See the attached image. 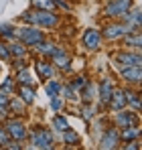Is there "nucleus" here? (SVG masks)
Here are the masks:
<instances>
[{
    "mask_svg": "<svg viewBox=\"0 0 142 150\" xmlns=\"http://www.w3.org/2000/svg\"><path fill=\"white\" fill-rule=\"evenodd\" d=\"M2 126L8 132V136L12 140H16V142H23V140H26V136H28V130H26V126L23 122V116H10V118H6L2 122Z\"/></svg>",
    "mask_w": 142,
    "mask_h": 150,
    "instance_id": "7ed1b4c3",
    "label": "nucleus"
},
{
    "mask_svg": "<svg viewBox=\"0 0 142 150\" xmlns=\"http://www.w3.org/2000/svg\"><path fill=\"white\" fill-rule=\"evenodd\" d=\"M142 134L140 126H126L120 128V142H130V140H138Z\"/></svg>",
    "mask_w": 142,
    "mask_h": 150,
    "instance_id": "aec40b11",
    "label": "nucleus"
},
{
    "mask_svg": "<svg viewBox=\"0 0 142 150\" xmlns=\"http://www.w3.org/2000/svg\"><path fill=\"white\" fill-rule=\"evenodd\" d=\"M8 114L26 116V103H24L18 96H16V98H8Z\"/></svg>",
    "mask_w": 142,
    "mask_h": 150,
    "instance_id": "412c9836",
    "label": "nucleus"
},
{
    "mask_svg": "<svg viewBox=\"0 0 142 150\" xmlns=\"http://www.w3.org/2000/svg\"><path fill=\"white\" fill-rule=\"evenodd\" d=\"M85 83H87V77H85V75H75V77L71 79L69 85L73 87V91H77V93H79V91L83 89V85H85Z\"/></svg>",
    "mask_w": 142,
    "mask_h": 150,
    "instance_id": "72a5a7b5",
    "label": "nucleus"
},
{
    "mask_svg": "<svg viewBox=\"0 0 142 150\" xmlns=\"http://www.w3.org/2000/svg\"><path fill=\"white\" fill-rule=\"evenodd\" d=\"M120 77H122V81H126L128 85H136V87H140V81H142V67H140V65L122 67V69H120Z\"/></svg>",
    "mask_w": 142,
    "mask_h": 150,
    "instance_id": "f8f14e48",
    "label": "nucleus"
},
{
    "mask_svg": "<svg viewBox=\"0 0 142 150\" xmlns=\"http://www.w3.org/2000/svg\"><path fill=\"white\" fill-rule=\"evenodd\" d=\"M0 61H12V55H10L6 43H0Z\"/></svg>",
    "mask_w": 142,
    "mask_h": 150,
    "instance_id": "c9c22d12",
    "label": "nucleus"
},
{
    "mask_svg": "<svg viewBox=\"0 0 142 150\" xmlns=\"http://www.w3.org/2000/svg\"><path fill=\"white\" fill-rule=\"evenodd\" d=\"M49 59H51V63H53V67H55V69H61V71H69V69H71V57H69V53H67L65 49H61V47H57L55 53H53Z\"/></svg>",
    "mask_w": 142,
    "mask_h": 150,
    "instance_id": "ddd939ff",
    "label": "nucleus"
},
{
    "mask_svg": "<svg viewBox=\"0 0 142 150\" xmlns=\"http://www.w3.org/2000/svg\"><path fill=\"white\" fill-rule=\"evenodd\" d=\"M0 91L2 93H6V96H10V93H14L16 91V81H14V77L10 75V77H4V81L0 83Z\"/></svg>",
    "mask_w": 142,
    "mask_h": 150,
    "instance_id": "c85d7f7f",
    "label": "nucleus"
},
{
    "mask_svg": "<svg viewBox=\"0 0 142 150\" xmlns=\"http://www.w3.org/2000/svg\"><path fill=\"white\" fill-rule=\"evenodd\" d=\"M59 89H61V83L55 79V77H51L45 81V93H47L49 98H53V96H59Z\"/></svg>",
    "mask_w": 142,
    "mask_h": 150,
    "instance_id": "bb28decb",
    "label": "nucleus"
},
{
    "mask_svg": "<svg viewBox=\"0 0 142 150\" xmlns=\"http://www.w3.org/2000/svg\"><path fill=\"white\" fill-rule=\"evenodd\" d=\"M63 105H65V100H63V98H59V96H53V98H51V110H53V112H61Z\"/></svg>",
    "mask_w": 142,
    "mask_h": 150,
    "instance_id": "f704fd0d",
    "label": "nucleus"
},
{
    "mask_svg": "<svg viewBox=\"0 0 142 150\" xmlns=\"http://www.w3.org/2000/svg\"><path fill=\"white\" fill-rule=\"evenodd\" d=\"M126 93V108L134 110V112H140L142 110V101H140V89H124Z\"/></svg>",
    "mask_w": 142,
    "mask_h": 150,
    "instance_id": "f3484780",
    "label": "nucleus"
},
{
    "mask_svg": "<svg viewBox=\"0 0 142 150\" xmlns=\"http://www.w3.org/2000/svg\"><path fill=\"white\" fill-rule=\"evenodd\" d=\"M10 140H12V138L8 136V132L4 130V126L0 124V148H4V146H6V144H8Z\"/></svg>",
    "mask_w": 142,
    "mask_h": 150,
    "instance_id": "4c0bfd02",
    "label": "nucleus"
},
{
    "mask_svg": "<svg viewBox=\"0 0 142 150\" xmlns=\"http://www.w3.org/2000/svg\"><path fill=\"white\" fill-rule=\"evenodd\" d=\"M21 21H24L26 25H35L41 28H57L61 25V16L55 10H26L21 14Z\"/></svg>",
    "mask_w": 142,
    "mask_h": 150,
    "instance_id": "f257e3e1",
    "label": "nucleus"
},
{
    "mask_svg": "<svg viewBox=\"0 0 142 150\" xmlns=\"http://www.w3.org/2000/svg\"><path fill=\"white\" fill-rule=\"evenodd\" d=\"M16 39L26 45V47H35V45H39L43 39H47L45 37V33L41 30V28H37L35 25H26V26H21V28H16Z\"/></svg>",
    "mask_w": 142,
    "mask_h": 150,
    "instance_id": "20e7f679",
    "label": "nucleus"
},
{
    "mask_svg": "<svg viewBox=\"0 0 142 150\" xmlns=\"http://www.w3.org/2000/svg\"><path fill=\"white\" fill-rule=\"evenodd\" d=\"M12 77H14L16 85H35V81H33V77H31V69H28V67H23V69L14 71Z\"/></svg>",
    "mask_w": 142,
    "mask_h": 150,
    "instance_id": "5701e85b",
    "label": "nucleus"
},
{
    "mask_svg": "<svg viewBox=\"0 0 142 150\" xmlns=\"http://www.w3.org/2000/svg\"><path fill=\"white\" fill-rule=\"evenodd\" d=\"M16 91H18V98L26 105L35 101V85H16Z\"/></svg>",
    "mask_w": 142,
    "mask_h": 150,
    "instance_id": "b1692460",
    "label": "nucleus"
},
{
    "mask_svg": "<svg viewBox=\"0 0 142 150\" xmlns=\"http://www.w3.org/2000/svg\"><path fill=\"white\" fill-rule=\"evenodd\" d=\"M108 108H110L112 112H118V110H124V108H126V93H124V89H120V87H114V91H112V98H110V103H108Z\"/></svg>",
    "mask_w": 142,
    "mask_h": 150,
    "instance_id": "dca6fc26",
    "label": "nucleus"
},
{
    "mask_svg": "<svg viewBox=\"0 0 142 150\" xmlns=\"http://www.w3.org/2000/svg\"><path fill=\"white\" fill-rule=\"evenodd\" d=\"M130 30H132V26L128 25V23H122V21H112V23H108L104 28H99L104 41H118V39H122Z\"/></svg>",
    "mask_w": 142,
    "mask_h": 150,
    "instance_id": "39448f33",
    "label": "nucleus"
},
{
    "mask_svg": "<svg viewBox=\"0 0 142 150\" xmlns=\"http://www.w3.org/2000/svg\"><path fill=\"white\" fill-rule=\"evenodd\" d=\"M35 71L39 75V79H43V81H47L51 77H57V69L53 67V63L47 61V59H37L35 61Z\"/></svg>",
    "mask_w": 142,
    "mask_h": 150,
    "instance_id": "4468645a",
    "label": "nucleus"
},
{
    "mask_svg": "<svg viewBox=\"0 0 142 150\" xmlns=\"http://www.w3.org/2000/svg\"><path fill=\"white\" fill-rule=\"evenodd\" d=\"M120 146V130L116 126H106L104 132L97 138V148L102 150H112Z\"/></svg>",
    "mask_w": 142,
    "mask_h": 150,
    "instance_id": "0eeeda50",
    "label": "nucleus"
},
{
    "mask_svg": "<svg viewBox=\"0 0 142 150\" xmlns=\"http://www.w3.org/2000/svg\"><path fill=\"white\" fill-rule=\"evenodd\" d=\"M33 49L39 51V53H41L43 57H51V55L55 53V49H57V45H55L53 41H47V39H43V41H41L39 45H35Z\"/></svg>",
    "mask_w": 142,
    "mask_h": 150,
    "instance_id": "393cba45",
    "label": "nucleus"
},
{
    "mask_svg": "<svg viewBox=\"0 0 142 150\" xmlns=\"http://www.w3.org/2000/svg\"><path fill=\"white\" fill-rule=\"evenodd\" d=\"M95 114H97V110L92 108V103H83V108H81V118H83L87 124L95 118Z\"/></svg>",
    "mask_w": 142,
    "mask_h": 150,
    "instance_id": "2f4dec72",
    "label": "nucleus"
},
{
    "mask_svg": "<svg viewBox=\"0 0 142 150\" xmlns=\"http://www.w3.org/2000/svg\"><path fill=\"white\" fill-rule=\"evenodd\" d=\"M59 96H63V100H69V101H77V100H79V93L73 91V87H71L69 83H63V85H61Z\"/></svg>",
    "mask_w": 142,
    "mask_h": 150,
    "instance_id": "cd10ccee",
    "label": "nucleus"
},
{
    "mask_svg": "<svg viewBox=\"0 0 142 150\" xmlns=\"http://www.w3.org/2000/svg\"><path fill=\"white\" fill-rule=\"evenodd\" d=\"M114 81L112 77H102L99 83H97V98H99V110L97 112H104L110 103V98H112V91H114Z\"/></svg>",
    "mask_w": 142,
    "mask_h": 150,
    "instance_id": "1a4fd4ad",
    "label": "nucleus"
},
{
    "mask_svg": "<svg viewBox=\"0 0 142 150\" xmlns=\"http://www.w3.org/2000/svg\"><path fill=\"white\" fill-rule=\"evenodd\" d=\"M122 41H124V45H126L128 49L140 51V47H142V35H140V30H130V33H126V35L122 37Z\"/></svg>",
    "mask_w": 142,
    "mask_h": 150,
    "instance_id": "a211bd4d",
    "label": "nucleus"
},
{
    "mask_svg": "<svg viewBox=\"0 0 142 150\" xmlns=\"http://www.w3.org/2000/svg\"><path fill=\"white\" fill-rule=\"evenodd\" d=\"M61 138H63V142L67 146H79V142H81V136L75 130H71V128H67L65 132H61Z\"/></svg>",
    "mask_w": 142,
    "mask_h": 150,
    "instance_id": "a878e982",
    "label": "nucleus"
},
{
    "mask_svg": "<svg viewBox=\"0 0 142 150\" xmlns=\"http://www.w3.org/2000/svg\"><path fill=\"white\" fill-rule=\"evenodd\" d=\"M0 114H2V116L8 114V96L2 93V91H0Z\"/></svg>",
    "mask_w": 142,
    "mask_h": 150,
    "instance_id": "e433bc0d",
    "label": "nucleus"
},
{
    "mask_svg": "<svg viewBox=\"0 0 142 150\" xmlns=\"http://www.w3.org/2000/svg\"><path fill=\"white\" fill-rule=\"evenodd\" d=\"M55 2V8H59V10H65V12H71V4L67 0H53Z\"/></svg>",
    "mask_w": 142,
    "mask_h": 150,
    "instance_id": "58836bf2",
    "label": "nucleus"
},
{
    "mask_svg": "<svg viewBox=\"0 0 142 150\" xmlns=\"http://www.w3.org/2000/svg\"><path fill=\"white\" fill-rule=\"evenodd\" d=\"M23 67H26V59H14V71H18Z\"/></svg>",
    "mask_w": 142,
    "mask_h": 150,
    "instance_id": "ea45409f",
    "label": "nucleus"
},
{
    "mask_svg": "<svg viewBox=\"0 0 142 150\" xmlns=\"http://www.w3.org/2000/svg\"><path fill=\"white\" fill-rule=\"evenodd\" d=\"M114 126L116 128H126V126H140V114L138 112H134V110H118V112H114Z\"/></svg>",
    "mask_w": 142,
    "mask_h": 150,
    "instance_id": "6e6552de",
    "label": "nucleus"
},
{
    "mask_svg": "<svg viewBox=\"0 0 142 150\" xmlns=\"http://www.w3.org/2000/svg\"><path fill=\"white\" fill-rule=\"evenodd\" d=\"M79 93H81V96H79L81 103H92V101L97 98V83H94V81H87Z\"/></svg>",
    "mask_w": 142,
    "mask_h": 150,
    "instance_id": "6ab92c4d",
    "label": "nucleus"
},
{
    "mask_svg": "<svg viewBox=\"0 0 142 150\" xmlns=\"http://www.w3.org/2000/svg\"><path fill=\"white\" fill-rule=\"evenodd\" d=\"M120 21H122V23H128V25L132 26V30H140V26H142V12H140V8H138V6L130 8Z\"/></svg>",
    "mask_w": 142,
    "mask_h": 150,
    "instance_id": "2eb2a0df",
    "label": "nucleus"
},
{
    "mask_svg": "<svg viewBox=\"0 0 142 150\" xmlns=\"http://www.w3.org/2000/svg\"><path fill=\"white\" fill-rule=\"evenodd\" d=\"M26 138L31 140V146H33V148L47 150V148H53V146H55V144H53V142H55V140H53V134H51V130H47L45 126L33 128Z\"/></svg>",
    "mask_w": 142,
    "mask_h": 150,
    "instance_id": "f03ea898",
    "label": "nucleus"
},
{
    "mask_svg": "<svg viewBox=\"0 0 142 150\" xmlns=\"http://www.w3.org/2000/svg\"><path fill=\"white\" fill-rule=\"evenodd\" d=\"M134 0H110L106 6H104V14L112 21H120L130 8H132Z\"/></svg>",
    "mask_w": 142,
    "mask_h": 150,
    "instance_id": "423d86ee",
    "label": "nucleus"
},
{
    "mask_svg": "<svg viewBox=\"0 0 142 150\" xmlns=\"http://www.w3.org/2000/svg\"><path fill=\"white\" fill-rule=\"evenodd\" d=\"M102 33H99V28H94V26H89V28H85L83 30V35H81V45L85 47L87 51H97L102 47Z\"/></svg>",
    "mask_w": 142,
    "mask_h": 150,
    "instance_id": "9b49d317",
    "label": "nucleus"
},
{
    "mask_svg": "<svg viewBox=\"0 0 142 150\" xmlns=\"http://www.w3.org/2000/svg\"><path fill=\"white\" fill-rule=\"evenodd\" d=\"M0 37H4L6 41L16 39V28L12 25H0Z\"/></svg>",
    "mask_w": 142,
    "mask_h": 150,
    "instance_id": "473e14b6",
    "label": "nucleus"
},
{
    "mask_svg": "<svg viewBox=\"0 0 142 150\" xmlns=\"http://www.w3.org/2000/svg\"><path fill=\"white\" fill-rule=\"evenodd\" d=\"M31 6L37 10H57L53 0H31Z\"/></svg>",
    "mask_w": 142,
    "mask_h": 150,
    "instance_id": "7c9ffc66",
    "label": "nucleus"
},
{
    "mask_svg": "<svg viewBox=\"0 0 142 150\" xmlns=\"http://www.w3.org/2000/svg\"><path fill=\"white\" fill-rule=\"evenodd\" d=\"M2 118H4V116H2V114H0V122H2Z\"/></svg>",
    "mask_w": 142,
    "mask_h": 150,
    "instance_id": "a19ab883",
    "label": "nucleus"
},
{
    "mask_svg": "<svg viewBox=\"0 0 142 150\" xmlns=\"http://www.w3.org/2000/svg\"><path fill=\"white\" fill-rule=\"evenodd\" d=\"M6 45H8V51H10V55H12L14 59H26L28 47L23 45L21 41H12V43H6Z\"/></svg>",
    "mask_w": 142,
    "mask_h": 150,
    "instance_id": "4be33fe9",
    "label": "nucleus"
},
{
    "mask_svg": "<svg viewBox=\"0 0 142 150\" xmlns=\"http://www.w3.org/2000/svg\"><path fill=\"white\" fill-rule=\"evenodd\" d=\"M53 128H55L57 132H65L67 128H71V126H69V120H67L65 116H61V114H57V116L53 118Z\"/></svg>",
    "mask_w": 142,
    "mask_h": 150,
    "instance_id": "c756f323",
    "label": "nucleus"
},
{
    "mask_svg": "<svg viewBox=\"0 0 142 150\" xmlns=\"http://www.w3.org/2000/svg\"><path fill=\"white\" fill-rule=\"evenodd\" d=\"M114 63L118 65L120 69L122 67H130V65H140L142 67V57H140V51H118L114 53Z\"/></svg>",
    "mask_w": 142,
    "mask_h": 150,
    "instance_id": "9d476101",
    "label": "nucleus"
}]
</instances>
